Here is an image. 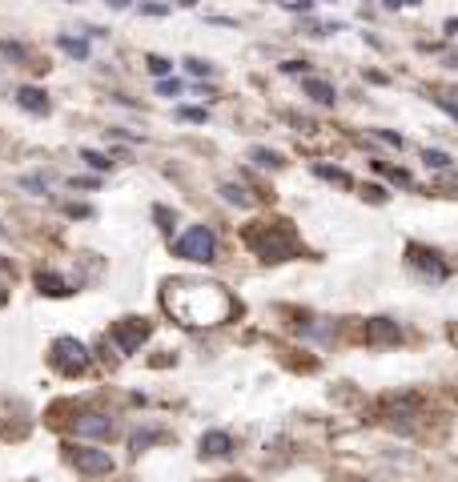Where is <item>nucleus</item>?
<instances>
[{"instance_id":"f257e3e1","label":"nucleus","mask_w":458,"mask_h":482,"mask_svg":"<svg viewBox=\"0 0 458 482\" xmlns=\"http://www.w3.org/2000/svg\"><path fill=\"white\" fill-rule=\"evenodd\" d=\"M161 306L181 326H222L241 314L237 297L217 282H165Z\"/></svg>"},{"instance_id":"f03ea898","label":"nucleus","mask_w":458,"mask_h":482,"mask_svg":"<svg viewBox=\"0 0 458 482\" xmlns=\"http://www.w3.org/2000/svg\"><path fill=\"white\" fill-rule=\"evenodd\" d=\"M246 241L258 249L261 261H285L294 258L297 246H294V229L285 222H265V225H249L246 229Z\"/></svg>"},{"instance_id":"7ed1b4c3","label":"nucleus","mask_w":458,"mask_h":482,"mask_svg":"<svg viewBox=\"0 0 458 482\" xmlns=\"http://www.w3.org/2000/svg\"><path fill=\"white\" fill-rule=\"evenodd\" d=\"M177 258L185 261H197V265H210L213 258H217V237H213L210 225H189L185 234L177 237Z\"/></svg>"},{"instance_id":"20e7f679","label":"nucleus","mask_w":458,"mask_h":482,"mask_svg":"<svg viewBox=\"0 0 458 482\" xmlns=\"http://www.w3.org/2000/svg\"><path fill=\"white\" fill-rule=\"evenodd\" d=\"M52 366L61 374H69V378H76V374L88 370V350L76 338H57L52 342Z\"/></svg>"},{"instance_id":"39448f33","label":"nucleus","mask_w":458,"mask_h":482,"mask_svg":"<svg viewBox=\"0 0 458 482\" xmlns=\"http://www.w3.org/2000/svg\"><path fill=\"white\" fill-rule=\"evenodd\" d=\"M406 261H410V270H418L426 282H446V277H450L446 258L438 253V249H430V246H410L406 249Z\"/></svg>"},{"instance_id":"423d86ee","label":"nucleus","mask_w":458,"mask_h":482,"mask_svg":"<svg viewBox=\"0 0 458 482\" xmlns=\"http://www.w3.org/2000/svg\"><path fill=\"white\" fill-rule=\"evenodd\" d=\"M149 338V321L145 318H125L113 326V346L121 350V354H137V350L145 346Z\"/></svg>"},{"instance_id":"0eeeda50","label":"nucleus","mask_w":458,"mask_h":482,"mask_svg":"<svg viewBox=\"0 0 458 482\" xmlns=\"http://www.w3.org/2000/svg\"><path fill=\"white\" fill-rule=\"evenodd\" d=\"M64 454L73 462L76 470H85V474H109L113 470V458L97 446H64Z\"/></svg>"},{"instance_id":"6e6552de","label":"nucleus","mask_w":458,"mask_h":482,"mask_svg":"<svg viewBox=\"0 0 458 482\" xmlns=\"http://www.w3.org/2000/svg\"><path fill=\"white\" fill-rule=\"evenodd\" d=\"M69 430L81 434V438H97V442H105L113 434V422L105 418V414H76L73 422H69Z\"/></svg>"},{"instance_id":"1a4fd4ad","label":"nucleus","mask_w":458,"mask_h":482,"mask_svg":"<svg viewBox=\"0 0 458 482\" xmlns=\"http://www.w3.org/2000/svg\"><path fill=\"white\" fill-rule=\"evenodd\" d=\"M366 342H370V346H398V342H402V330H398V321H390V318H370L366 321Z\"/></svg>"},{"instance_id":"9d476101","label":"nucleus","mask_w":458,"mask_h":482,"mask_svg":"<svg viewBox=\"0 0 458 482\" xmlns=\"http://www.w3.org/2000/svg\"><path fill=\"white\" fill-rule=\"evenodd\" d=\"M201 458H225V454H234V438L222 430H210V434H201Z\"/></svg>"},{"instance_id":"9b49d317","label":"nucleus","mask_w":458,"mask_h":482,"mask_svg":"<svg viewBox=\"0 0 458 482\" xmlns=\"http://www.w3.org/2000/svg\"><path fill=\"white\" fill-rule=\"evenodd\" d=\"M16 105H21V109H28V113H37V117H49V97H45V93H40V88H21V93H16Z\"/></svg>"},{"instance_id":"f8f14e48","label":"nucleus","mask_w":458,"mask_h":482,"mask_svg":"<svg viewBox=\"0 0 458 482\" xmlns=\"http://www.w3.org/2000/svg\"><path fill=\"white\" fill-rule=\"evenodd\" d=\"M37 285H40V294H49V297L73 294V289L64 285V277H57V273H49V270H40V273H37Z\"/></svg>"},{"instance_id":"ddd939ff","label":"nucleus","mask_w":458,"mask_h":482,"mask_svg":"<svg viewBox=\"0 0 458 482\" xmlns=\"http://www.w3.org/2000/svg\"><path fill=\"white\" fill-rule=\"evenodd\" d=\"M306 93H310L314 101H318V105H334V88L326 85V81H318V76H306Z\"/></svg>"},{"instance_id":"4468645a","label":"nucleus","mask_w":458,"mask_h":482,"mask_svg":"<svg viewBox=\"0 0 458 482\" xmlns=\"http://www.w3.org/2000/svg\"><path fill=\"white\" fill-rule=\"evenodd\" d=\"M222 197L229 201L234 210H249V205H253V197H249V193H246L241 185H222Z\"/></svg>"},{"instance_id":"2eb2a0df","label":"nucleus","mask_w":458,"mask_h":482,"mask_svg":"<svg viewBox=\"0 0 458 482\" xmlns=\"http://www.w3.org/2000/svg\"><path fill=\"white\" fill-rule=\"evenodd\" d=\"M249 161H253V165H261V169H282V165H285L273 149H253V153H249Z\"/></svg>"},{"instance_id":"dca6fc26","label":"nucleus","mask_w":458,"mask_h":482,"mask_svg":"<svg viewBox=\"0 0 458 482\" xmlns=\"http://www.w3.org/2000/svg\"><path fill=\"white\" fill-rule=\"evenodd\" d=\"M314 173L322 177V181H334V185H354V177L342 173V169H330V165H314Z\"/></svg>"},{"instance_id":"f3484780","label":"nucleus","mask_w":458,"mask_h":482,"mask_svg":"<svg viewBox=\"0 0 458 482\" xmlns=\"http://www.w3.org/2000/svg\"><path fill=\"white\" fill-rule=\"evenodd\" d=\"M422 161H426L430 169H450V165H454V157H450V153H438V149H426Z\"/></svg>"},{"instance_id":"a211bd4d","label":"nucleus","mask_w":458,"mask_h":482,"mask_svg":"<svg viewBox=\"0 0 458 482\" xmlns=\"http://www.w3.org/2000/svg\"><path fill=\"white\" fill-rule=\"evenodd\" d=\"M61 49L69 52V57H76V61H85L88 57V45L85 40H73V37H61Z\"/></svg>"},{"instance_id":"6ab92c4d","label":"nucleus","mask_w":458,"mask_h":482,"mask_svg":"<svg viewBox=\"0 0 458 482\" xmlns=\"http://www.w3.org/2000/svg\"><path fill=\"white\" fill-rule=\"evenodd\" d=\"M81 157H85V161H88V169H97V173H105V169H113V161L105 157V153H93V149H85Z\"/></svg>"},{"instance_id":"aec40b11","label":"nucleus","mask_w":458,"mask_h":482,"mask_svg":"<svg viewBox=\"0 0 458 482\" xmlns=\"http://www.w3.org/2000/svg\"><path fill=\"white\" fill-rule=\"evenodd\" d=\"M438 109L450 113V117L458 121V93H446V97H438Z\"/></svg>"},{"instance_id":"412c9836","label":"nucleus","mask_w":458,"mask_h":482,"mask_svg":"<svg viewBox=\"0 0 458 482\" xmlns=\"http://www.w3.org/2000/svg\"><path fill=\"white\" fill-rule=\"evenodd\" d=\"M177 121H205V109H185V105H181V109H177Z\"/></svg>"},{"instance_id":"4be33fe9","label":"nucleus","mask_w":458,"mask_h":482,"mask_svg":"<svg viewBox=\"0 0 458 482\" xmlns=\"http://www.w3.org/2000/svg\"><path fill=\"white\" fill-rule=\"evenodd\" d=\"M149 73L165 76V73H169V61H165V57H149Z\"/></svg>"},{"instance_id":"5701e85b","label":"nucleus","mask_w":458,"mask_h":482,"mask_svg":"<svg viewBox=\"0 0 458 482\" xmlns=\"http://www.w3.org/2000/svg\"><path fill=\"white\" fill-rule=\"evenodd\" d=\"M185 64H189V73H193V76H210L213 73L210 61H197V57H193V61H185Z\"/></svg>"},{"instance_id":"b1692460","label":"nucleus","mask_w":458,"mask_h":482,"mask_svg":"<svg viewBox=\"0 0 458 482\" xmlns=\"http://www.w3.org/2000/svg\"><path fill=\"white\" fill-rule=\"evenodd\" d=\"M0 52H4V57H13V61H25V57H28L21 45H0Z\"/></svg>"},{"instance_id":"393cba45","label":"nucleus","mask_w":458,"mask_h":482,"mask_svg":"<svg viewBox=\"0 0 458 482\" xmlns=\"http://www.w3.org/2000/svg\"><path fill=\"white\" fill-rule=\"evenodd\" d=\"M153 217H157V222H161V229H165V234H169V229H173V213H169V210H153Z\"/></svg>"},{"instance_id":"a878e982","label":"nucleus","mask_w":458,"mask_h":482,"mask_svg":"<svg viewBox=\"0 0 458 482\" xmlns=\"http://www.w3.org/2000/svg\"><path fill=\"white\" fill-rule=\"evenodd\" d=\"M285 8H294V13H310V8H314V0H290Z\"/></svg>"},{"instance_id":"bb28decb","label":"nucleus","mask_w":458,"mask_h":482,"mask_svg":"<svg viewBox=\"0 0 458 482\" xmlns=\"http://www.w3.org/2000/svg\"><path fill=\"white\" fill-rule=\"evenodd\" d=\"M141 13H145V16H165V13H169V8H165V4H145Z\"/></svg>"},{"instance_id":"cd10ccee","label":"nucleus","mask_w":458,"mask_h":482,"mask_svg":"<svg viewBox=\"0 0 458 482\" xmlns=\"http://www.w3.org/2000/svg\"><path fill=\"white\" fill-rule=\"evenodd\" d=\"M282 69H285V73H306V61H285Z\"/></svg>"},{"instance_id":"c85d7f7f","label":"nucleus","mask_w":458,"mask_h":482,"mask_svg":"<svg viewBox=\"0 0 458 482\" xmlns=\"http://www.w3.org/2000/svg\"><path fill=\"white\" fill-rule=\"evenodd\" d=\"M105 4H109V8H129L133 0H105Z\"/></svg>"},{"instance_id":"c756f323","label":"nucleus","mask_w":458,"mask_h":482,"mask_svg":"<svg viewBox=\"0 0 458 482\" xmlns=\"http://www.w3.org/2000/svg\"><path fill=\"white\" fill-rule=\"evenodd\" d=\"M446 64H450V69H458V52H450V57H446Z\"/></svg>"},{"instance_id":"7c9ffc66","label":"nucleus","mask_w":458,"mask_h":482,"mask_svg":"<svg viewBox=\"0 0 458 482\" xmlns=\"http://www.w3.org/2000/svg\"><path fill=\"white\" fill-rule=\"evenodd\" d=\"M4 302H8V289H4V282H0V306H4Z\"/></svg>"},{"instance_id":"2f4dec72","label":"nucleus","mask_w":458,"mask_h":482,"mask_svg":"<svg viewBox=\"0 0 458 482\" xmlns=\"http://www.w3.org/2000/svg\"><path fill=\"white\" fill-rule=\"evenodd\" d=\"M173 4H181V8H189V4H197V0H173Z\"/></svg>"}]
</instances>
